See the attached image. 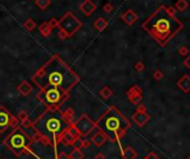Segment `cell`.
Segmentation results:
<instances>
[{
  "label": "cell",
  "mask_w": 190,
  "mask_h": 159,
  "mask_svg": "<svg viewBox=\"0 0 190 159\" xmlns=\"http://www.w3.org/2000/svg\"><path fill=\"white\" fill-rule=\"evenodd\" d=\"M34 81L40 89L57 88L67 93L78 81V77L58 56H53L37 72Z\"/></svg>",
  "instance_id": "1"
},
{
  "label": "cell",
  "mask_w": 190,
  "mask_h": 159,
  "mask_svg": "<svg viewBox=\"0 0 190 159\" xmlns=\"http://www.w3.org/2000/svg\"><path fill=\"white\" fill-rule=\"evenodd\" d=\"M146 30L161 47H164L184 28V25L177 16H170L166 6H160L142 23Z\"/></svg>",
  "instance_id": "2"
},
{
  "label": "cell",
  "mask_w": 190,
  "mask_h": 159,
  "mask_svg": "<svg viewBox=\"0 0 190 159\" xmlns=\"http://www.w3.org/2000/svg\"><path fill=\"white\" fill-rule=\"evenodd\" d=\"M99 127L104 131L106 136L112 140L122 137L125 131L129 129V120L115 108H111L102 118L99 120Z\"/></svg>",
  "instance_id": "3"
},
{
  "label": "cell",
  "mask_w": 190,
  "mask_h": 159,
  "mask_svg": "<svg viewBox=\"0 0 190 159\" xmlns=\"http://www.w3.org/2000/svg\"><path fill=\"white\" fill-rule=\"evenodd\" d=\"M36 127L44 135H56L65 129L66 120L59 113H48L36 122Z\"/></svg>",
  "instance_id": "4"
},
{
  "label": "cell",
  "mask_w": 190,
  "mask_h": 159,
  "mask_svg": "<svg viewBox=\"0 0 190 159\" xmlns=\"http://www.w3.org/2000/svg\"><path fill=\"white\" fill-rule=\"evenodd\" d=\"M38 97L47 107L54 108L65 100V98L67 97V93L57 88H44L41 89Z\"/></svg>",
  "instance_id": "5"
},
{
  "label": "cell",
  "mask_w": 190,
  "mask_h": 159,
  "mask_svg": "<svg viewBox=\"0 0 190 159\" xmlns=\"http://www.w3.org/2000/svg\"><path fill=\"white\" fill-rule=\"evenodd\" d=\"M58 27L61 31H64V34L68 38L72 37L82 27V22L72 12H66L64 17L58 21Z\"/></svg>",
  "instance_id": "6"
},
{
  "label": "cell",
  "mask_w": 190,
  "mask_h": 159,
  "mask_svg": "<svg viewBox=\"0 0 190 159\" xmlns=\"http://www.w3.org/2000/svg\"><path fill=\"white\" fill-rule=\"evenodd\" d=\"M26 142H27V137L21 131H16L9 138V145L12 148V150H15L16 153H20V150H23V148L25 147Z\"/></svg>",
  "instance_id": "7"
},
{
  "label": "cell",
  "mask_w": 190,
  "mask_h": 159,
  "mask_svg": "<svg viewBox=\"0 0 190 159\" xmlns=\"http://www.w3.org/2000/svg\"><path fill=\"white\" fill-rule=\"evenodd\" d=\"M133 121L139 126V127H143L146 122H149L150 116L146 113V111H137L134 113V116L132 117Z\"/></svg>",
  "instance_id": "8"
},
{
  "label": "cell",
  "mask_w": 190,
  "mask_h": 159,
  "mask_svg": "<svg viewBox=\"0 0 190 159\" xmlns=\"http://www.w3.org/2000/svg\"><path fill=\"white\" fill-rule=\"evenodd\" d=\"M177 86L179 87V89L181 90L182 93H190V76L189 75H184L181 78L179 79L177 82Z\"/></svg>",
  "instance_id": "9"
},
{
  "label": "cell",
  "mask_w": 190,
  "mask_h": 159,
  "mask_svg": "<svg viewBox=\"0 0 190 159\" xmlns=\"http://www.w3.org/2000/svg\"><path fill=\"white\" fill-rule=\"evenodd\" d=\"M121 19H122L128 26H132V25L137 20V14H135L132 9H129V10H126V11L121 16Z\"/></svg>",
  "instance_id": "10"
},
{
  "label": "cell",
  "mask_w": 190,
  "mask_h": 159,
  "mask_svg": "<svg viewBox=\"0 0 190 159\" xmlns=\"http://www.w3.org/2000/svg\"><path fill=\"white\" fill-rule=\"evenodd\" d=\"M81 10L84 12L86 16H91L95 10H96V5L92 0H84V2L81 5Z\"/></svg>",
  "instance_id": "11"
},
{
  "label": "cell",
  "mask_w": 190,
  "mask_h": 159,
  "mask_svg": "<svg viewBox=\"0 0 190 159\" xmlns=\"http://www.w3.org/2000/svg\"><path fill=\"white\" fill-rule=\"evenodd\" d=\"M12 121L11 115L3 108H0V128L9 126Z\"/></svg>",
  "instance_id": "12"
},
{
  "label": "cell",
  "mask_w": 190,
  "mask_h": 159,
  "mask_svg": "<svg viewBox=\"0 0 190 159\" xmlns=\"http://www.w3.org/2000/svg\"><path fill=\"white\" fill-rule=\"evenodd\" d=\"M141 93H142V91H141V89L137 86H134L133 88H131V90L128 93V95H129V97H130V100H131L134 105H137L141 101V99H142Z\"/></svg>",
  "instance_id": "13"
},
{
  "label": "cell",
  "mask_w": 190,
  "mask_h": 159,
  "mask_svg": "<svg viewBox=\"0 0 190 159\" xmlns=\"http://www.w3.org/2000/svg\"><path fill=\"white\" fill-rule=\"evenodd\" d=\"M93 26L95 27V29H96L97 31H103V30L108 27V21H106L103 17H99L94 21Z\"/></svg>",
  "instance_id": "14"
},
{
  "label": "cell",
  "mask_w": 190,
  "mask_h": 159,
  "mask_svg": "<svg viewBox=\"0 0 190 159\" xmlns=\"http://www.w3.org/2000/svg\"><path fill=\"white\" fill-rule=\"evenodd\" d=\"M18 90H19L23 96H27L28 93H30V91H32V87H30V85L28 84L27 81H23L20 84V86L18 87Z\"/></svg>",
  "instance_id": "15"
},
{
  "label": "cell",
  "mask_w": 190,
  "mask_h": 159,
  "mask_svg": "<svg viewBox=\"0 0 190 159\" xmlns=\"http://www.w3.org/2000/svg\"><path fill=\"white\" fill-rule=\"evenodd\" d=\"M188 7H189V2L187 0H178L175 2V10H178V11L184 12V10H187Z\"/></svg>",
  "instance_id": "16"
},
{
  "label": "cell",
  "mask_w": 190,
  "mask_h": 159,
  "mask_svg": "<svg viewBox=\"0 0 190 159\" xmlns=\"http://www.w3.org/2000/svg\"><path fill=\"white\" fill-rule=\"evenodd\" d=\"M39 31H40V34L43 36L48 37V36L50 35V32H52V28H50V26L48 25V22H44V23H41L40 27H39Z\"/></svg>",
  "instance_id": "17"
},
{
  "label": "cell",
  "mask_w": 190,
  "mask_h": 159,
  "mask_svg": "<svg viewBox=\"0 0 190 159\" xmlns=\"http://www.w3.org/2000/svg\"><path fill=\"white\" fill-rule=\"evenodd\" d=\"M123 157H124V159H134L137 157V153L131 147H126L125 151L123 153Z\"/></svg>",
  "instance_id": "18"
},
{
  "label": "cell",
  "mask_w": 190,
  "mask_h": 159,
  "mask_svg": "<svg viewBox=\"0 0 190 159\" xmlns=\"http://www.w3.org/2000/svg\"><path fill=\"white\" fill-rule=\"evenodd\" d=\"M36 5L41 10H46L50 5V0H36Z\"/></svg>",
  "instance_id": "19"
},
{
  "label": "cell",
  "mask_w": 190,
  "mask_h": 159,
  "mask_svg": "<svg viewBox=\"0 0 190 159\" xmlns=\"http://www.w3.org/2000/svg\"><path fill=\"white\" fill-rule=\"evenodd\" d=\"M23 27L28 30V31H32V30H34L36 27V23L34 22V20L32 19H28V20L25 22V25H23Z\"/></svg>",
  "instance_id": "20"
},
{
  "label": "cell",
  "mask_w": 190,
  "mask_h": 159,
  "mask_svg": "<svg viewBox=\"0 0 190 159\" xmlns=\"http://www.w3.org/2000/svg\"><path fill=\"white\" fill-rule=\"evenodd\" d=\"M111 95H112V91H111V89H110L108 87H104L103 90L101 91V96H102L104 99H108Z\"/></svg>",
  "instance_id": "21"
},
{
  "label": "cell",
  "mask_w": 190,
  "mask_h": 159,
  "mask_svg": "<svg viewBox=\"0 0 190 159\" xmlns=\"http://www.w3.org/2000/svg\"><path fill=\"white\" fill-rule=\"evenodd\" d=\"M178 54L180 56H182V57H184V56H187L188 54H189V49H188L186 46H181L178 49Z\"/></svg>",
  "instance_id": "22"
},
{
  "label": "cell",
  "mask_w": 190,
  "mask_h": 159,
  "mask_svg": "<svg viewBox=\"0 0 190 159\" xmlns=\"http://www.w3.org/2000/svg\"><path fill=\"white\" fill-rule=\"evenodd\" d=\"M153 78L158 81L161 80V79L163 78V72L161 71V70H155L154 74H153Z\"/></svg>",
  "instance_id": "23"
},
{
  "label": "cell",
  "mask_w": 190,
  "mask_h": 159,
  "mask_svg": "<svg viewBox=\"0 0 190 159\" xmlns=\"http://www.w3.org/2000/svg\"><path fill=\"white\" fill-rule=\"evenodd\" d=\"M135 70H137V71H139V72L143 71V70H144V64L142 62V61H139V62H137V64H135Z\"/></svg>",
  "instance_id": "24"
},
{
  "label": "cell",
  "mask_w": 190,
  "mask_h": 159,
  "mask_svg": "<svg viewBox=\"0 0 190 159\" xmlns=\"http://www.w3.org/2000/svg\"><path fill=\"white\" fill-rule=\"evenodd\" d=\"M166 10H167V12L170 14V16H175V8H173L172 6H169V7H166Z\"/></svg>",
  "instance_id": "25"
},
{
  "label": "cell",
  "mask_w": 190,
  "mask_h": 159,
  "mask_svg": "<svg viewBox=\"0 0 190 159\" xmlns=\"http://www.w3.org/2000/svg\"><path fill=\"white\" fill-rule=\"evenodd\" d=\"M48 25H49L52 29L55 28V27H58V20H56L55 18H53V19H50V21L48 22Z\"/></svg>",
  "instance_id": "26"
},
{
  "label": "cell",
  "mask_w": 190,
  "mask_h": 159,
  "mask_svg": "<svg viewBox=\"0 0 190 159\" xmlns=\"http://www.w3.org/2000/svg\"><path fill=\"white\" fill-rule=\"evenodd\" d=\"M103 9H104V11L105 12H112L113 11V6H112L111 3H106Z\"/></svg>",
  "instance_id": "27"
},
{
  "label": "cell",
  "mask_w": 190,
  "mask_h": 159,
  "mask_svg": "<svg viewBox=\"0 0 190 159\" xmlns=\"http://www.w3.org/2000/svg\"><path fill=\"white\" fill-rule=\"evenodd\" d=\"M184 66L190 69V56H188V57L184 60Z\"/></svg>",
  "instance_id": "28"
},
{
  "label": "cell",
  "mask_w": 190,
  "mask_h": 159,
  "mask_svg": "<svg viewBox=\"0 0 190 159\" xmlns=\"http://www.w3.org/2000/svg\"><path fill=\"white\" fill-rule=\"evenodd\" d=\"M146 159H160L158 156H157V155H155V153H149V155H148V156H146Z\"/></svg>",
  "instance_id": "29"
},
{
  "label": "cell",
  "mask_w": 190,
  "mask_h": 159,
  "mask_svg": "<svg viewBox=\"0 0 190 159\" xmlns=\"http://www.w3.org/2000/svg\"><path fill=\"white\" fill-rule=\"evenodd\" d=\"M137 111H146V107H144L143 105H140V106L137 107Z\"/></svg>",
  "instance_id": "30"
},
{
  "label": "cell",
  "mask_w": 190,
  "mask_h": 159,
  "mask_svg": "<svg viewBox=\"0 0 190 159\" xmlns=\"http://www.w3.org/2000/svg\"><path fill=\"white\" fill-rule=\"evenodd\" d=\"M95 159H104V156H103L102 153H99V155L95 157Z\"/></svg>",
  "instance_id": "31"
},
{
  "label": "cell",
  "mask_w": 190,
  "mask_h": 159,
  "mask_svg": "<svg viewBox=\"0 0 190 159\" xmlns=\"http://www.w3.org/2000/svg\"><path fill=\"white\" fill-rule=\"evenodd\" d=\"M187 159H190V155H189V156H188V158Z\"/></svg>",
  "instance_id": "32"
},
{
  "label": "cell",
  "mask_w": 190,
  "mask_h": 159,
  "mask_svg": "<svg viewBox=\"0 0 190 159\" xmlns=\"http://www.w3.org/2000/svg\"><path fill=\"white\" fill-rule=\"evenodd\" d=\"M144 159H146V158H144Z\"/></svg>",
  "instance_id": "33"
},
{
  "label": "cell",
  "mask_w": 190,
  "mask_h": 159,
  "mask_svg": "<svg viewBox=\"0 0 190 159\" xmlns=\"http://www.w3.org/2000/svg\"><path fill=\"white\" fill-rule=\"evenodd\" d=\"M189 108H190V106H189Z\"/></svg>",
  "instance_id": "34"
}]
</instances>
